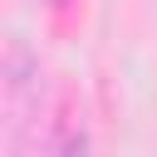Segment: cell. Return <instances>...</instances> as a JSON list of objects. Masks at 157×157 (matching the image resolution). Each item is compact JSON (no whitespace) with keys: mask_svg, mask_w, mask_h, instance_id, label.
Listing matches in <instances>:
<instances>
[{"mask_svg":"<svg viewBox=\"0 0 157 157\" xmlns=\"http://www.w3.org/2000/svg\"><path fill=\"white\" fill-rule=\"evenodd\" d=\"M0 108H5V142L10 147H25V132L44 113V64H39V54L20 34L5 39V59H0Z\"/></svg>","mask_w":157,"mask_h":157,"instance_id":"1","label":"cell"}]
</instances>
